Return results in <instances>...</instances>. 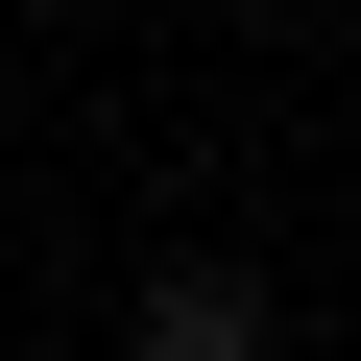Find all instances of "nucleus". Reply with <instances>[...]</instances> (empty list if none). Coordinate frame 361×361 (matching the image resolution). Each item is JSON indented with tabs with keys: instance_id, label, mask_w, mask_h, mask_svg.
Wrapping results in <instances>:
<instances>
[{
	"instance_id": "nucleus-1",
	"label": "nucleus",
	"mask_w": 361,
	"mask_h": 361,
	"mask_svg": "<svg viewBox=\"0 0 361 361\" xmlns=\"http://www.w3.org/2000/svg\"><path fill=\"white\" fill-rule=\"evenodd\" d=\"M145 361H265V289H241V265H169V289H145Z\"/></svg>"
}]
</instances>
